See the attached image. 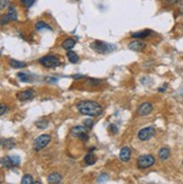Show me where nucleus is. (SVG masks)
I'll list each match as a JSON object with an SVG mask.
<instances>
[{"mask_svg": "<svg viewBox=\"0 0 183 184\" xmlns=\"http://www.w3.org/2000/svg\"><path fill=\"white\" fill-rule=\"evenodd\" d=\"M20 1H22L23 5L25 6V7H27V8H29V7L35 2V0H20Z\"/></svg>", "mask_w": 183, "mask_h": 184, "instance_id": "27", "label": "nucleus"}, {"mask_svg": "<svg viewBox=\"0 0 183 184\" xmlns=\"http://www.w3.org/2000/svg\"><path fill=\"white\" fill-rule=\"evenodd\" d=\"M130 155H132V151H130L128 147H124V148H121L120 153H119V158H120L123 162H128L130 159Z\"/></svg>", "mask_w": 183, "mask_h": 184, "instance_id": "11", "label": "nucleus"}, {"mask_svg": "<svg viewBox=\"0 0 183 184\" xmlns=\"http://www.w3.org/2000/svg\"><path fill=\"white\" fill-rule=\"evenodd\" d=\"M76 109L81 114L90 116V117H98L104 112V108L100 103L92 100H83L80 101L76 104Z\"/></svg>", "mask_w": 183, "mask_h": 184, "instance_id": "1", "label": "nucleus"}, {"mask_svg": "<svg viewBox=\"0 0 183 184\" xmlns=\"http://www.w3.org/2000/svg\"><path fill=\"white\" fill-rule=\"evenodd\" d=\"M47 125H48L47 121H37L36 123V126L40 129H45L46 127H47Z\"/></svg>", "mask_w": 183, "mask_h": 184, "instance_id": "26", "label": "nucleus"}, {"mask_svg": "<svg viewBox=\"0 0 183 184\" xmlns=\"http://www.w3.org/2000/svg\"><path fill=\"white\" fill-rule=\"evenodd\" d=\"M9 3V0H0V9L1 8H6Z\"/></svg>", "mask_w": 183, "mask_h": 184, "instance_id": "30", "label": "nucleus"}, {"mask_svg": "<svg viewBox=\"0 0 183 184\" xmlns=\"http://www.w3.org/2000/svg\"><path fill=\"white\" fill-rule=\"evenodd\" d=\"M66 57H68V60L71 63H78V62H79V56H78V54H76L75 52H73V51H68Z\"/></svg>", "mask_w": 183, "mask_h": 184, "instance_id": "18", "label": "nucleus"}, {"mask_svg": "<svg viewBox=\"0 0 183 184\" xmlns=\"http://www.w3.org/2000/svg\"><path fill=\"white\" fill-rule=\"evenodd\" d=\"M9 65L14 67V69H22V67L26 66V63L25 62L17 61V60H9Z\"/></svg>", "mask_w": 183, "mask_h": 184, "instance_id": "19", "label": "nucleus"}, {"mask_svg": "<svg viewBox=\"0 0 183 184\" xmlns=\"http://www.w3.org/2000/svg\"><path fill=\"white\" fill-rule=\"evenodd\" d=\"M46 81H47V82H56V81H57V79H51V78H47V79H46Z\"/></svg>", "mask_w": 183, "mask_h": 184, "instance_id": "33", "label": "nucleus"}, {"mask_svg": "<svg viewBox=\"0 0 183 184\" xmlns=\"http://www.w3.org/2000/svg\"><path fill=\"white\" fill-rule=\"evenodd\" d=\"M182 164H183V162H182Z\"/></svg>", "mask_w": 183, "mask_h": 184, "instance_id": "38", "label": "nucleus"}, {"mask_svg": "<svg viewBox=\"0 0 183 184\" xmlns=\"http://www.w3.org/2000/svg\"><path fill=\"white\" fill-rule=\"evenodd\" d=\"M90 47L91 50L99 54H107L115 50V46L108 44V43L101 42V41H94V42H92L90 45Z\"/></svg>", "mask_w": 183, "mask_h": 184, "instance_id": "2", "label": "nucleus"}, {"mask_svg": "<svg viewBox=\"0 0 183 184\" xmlns=\"http://www.w3.org/2000/svg\"><path fill=\"white\" fill-rule=\"evenodd\" d=\"M92 151H93V148L91 149V152H89V153H87V155L84 156V163H85V165H93L94 163L97 162V157H96V155L92 153Z\"/></svg>", "mask_w": 183, "mask_h": 184, "instance_id": "13", "label": "nucleus"}, {"mask_svg": "<svg viewBox=\"0 0 183 184\" xmlns=\"http://www.w3.org/2000/svg\"><path fill=\"white\" fill-rule=\"evenodd\" d=\"M92 125H93V121H91V120H85L84 121V126L87 128H91Z\"/></svg>", "mask_w": 183, "mask_h": 184, "instance_id": "31", "label": "nucleus"}, {"mask_svg": "<svg viewBox=\"0 0 183 184\" xmlns=\"http://www.w3.org/2000/svg\"><path fill=\"white\" fill-rule=\"evenodd\" d=\"M51 142V136L47 134L41 135L34 140V149L35 151H41L43 148H45L48 145V143Z\"/></svg>", "mask_w": 183, "mask_h": 184, "instance_id": "5", "label": "nucleus"}, {"mask_svg": "<svg viewBox=\"0 0 183 184\" xmlns=\"http://www.w3.org/2000/svg\"><path fill=\"white\" fill-rule=\"evenodd\" d=\"M154 135H155V129L153 127H145V128L141 129V130L138 131L137 137L139 140L145 142V140H148L152 137H154Z\"/></svg>", "mask_w": 183, "mask_h": 184, "instance_id": "7", "label": "nucleus"}, {"mask_svg": "<svg viewBox=\"0 0 183 184\" xmlns=\"http://www.w3.org/2000/svg\"><path fill=\"white\" fill-rule=\"evenodd\" d=\"M47 181L50 184H60L62 181V176L59 173H52L47 176Z\"/></svg>", "mask_w": 183, "mask_h": 184, "instance_id": "14", "label": "nucleus"}, {"mask_svg": "<svg viewBox=\"0 0 183 184\" xmlns=\"http://www.w3.org/2000/svg\"><path fill=\"white\" fill-rule=\"evenodd\" d=\"M6 16L8 17L9 22H14V20H17V11L14 6H10L8 8V12L6 14Z\"/></svg>", "mask_w": 183, "mask_h": 184, "instance_id": "16", "label": "nucleus"}, {"mask_svg": "<svg viewBox=\"0 0 183 184\" xmlns=\"http://www.w3.org/2000/svg\"><path fill=\"white\" fill-rule=\"evenodd\" d=\"M151 33H152V31H149V29H144V31H136V33H132V38H138L139 41H141V39L147 38V37L151 35Z\"/></svg>", "mask_w": 183, "mask_h": 184, "instance_id": "12", "label": "nucleus"}, {"mask_svg": "<svg viewBox=\"0 0 183 184\" xmlns=\"http://www.w3.org/2000/svg\"><path fill=\"white\" fill-rule=\"evenodd\" d=\"M170 149L167 147H163L161 148L160 152H158V157H160L162 161H165V159H167L170 157Z\"/></svg>", "mask_w": 183, "mask_h": 184, "instance_id": "17", "label": "nucleus"}, {"mask_svg": "<svg viewBox=\"0 0 183 184\" xmlns=\"http://www.w3.org/2000/svg\"><path fill=\"white\" fill-rule=\"evenodd\" d=\"M152 111H153V103L148 102V101L141 103L137 108V114L139 116H147V114H149Z\"/></svg>", "mask_w": 183, "mask_h": 184, "instance_id": "8", "label": "nucleus"}, {"mask_svg": "<svg viewBox=\"0 0 183 184\" xmlns=\"http://www.w3.org/2000/svg\"><path fill=\"white\" fill-rule=\"evenodd\" d=\"M0 56H1V52H0Z\"/></svg>", "mask_w": 183, "mask_h": 184, "instance_id": "36", "label": "nucleus"}, {"mask_svg": "<svg viewBox=\"0 0 183 184\" xmlns=\"http://www.w3.org/2000/svg\"><path fill=\"white\" fill-rule=\"evenodd\" d=\"M35 28H36L37 31H44V29H48V31H52L51 26H48L47 24H45L44 22H38L36 25H35Z\"/></svg>", "mask_w": 183, "mask_h": 184, "instance_id": "21", "label": "nucleus"}, {"mask_svg": "<svg viewBox=\"0 0 183 184\" xmlns=\"http://www.w3.org/2000/svg\"><path fill=\"white\" fill-rule=\"evenodd\" d=\"M154 164H155V158L151 154L142 155V156H139L137 159V166H138V168H142V170L151 167V166H153Z\"/></svg>", "mask_w": 183, "mask_h": 184, "instance_id": "3", "label": "nucleus"}, {"mask_svg": "<svg viewBox=\"0 0 183 184\" xmlns=\"http://www.w3.org/2000/svg\"><path fill=\"white\" fill-rule=\"evenodd\" d=\"M17 76L19 78V80H22L23 82H27L29 80L28 74H27V73H18Z\"/></svg>", "mask_w": 183, "mask_h": 184, "instance_id": "25", "label": "nucleus"}, {"mask_svg": "<svg viewBox=\"0 0 183 184\" xmlns=\"http://www.w3.org/2000/svg\"><path fill=\"white\" fill-rule=\"evenodd\" d=\"M71 134L76 136L79 139L83 140V142H87V140L89 139L87 128H85V127H82V126H75V127H73V128L71 129Z\"/></svg>", "mask_w": 183, "mask_h": 184, "instance_id": "6", "label": "nucleus"}, {"mask_svg": "<svg viewBox=\"0 0 183 184\" xmlns=\"http://www.w3.org/2000/svg\"><path fill=\"white\" fill-rule=\"evenodd\" d=\"M10 158H12V166H18V165L20 164V158L17 155H12V156H10Z\"/></svg>", "mask_w": 183, "mask_h": 184, "instance_id": "23", "label": "nucleus"}, {"mask_svg": "<svg viewBox=\"0 0 183 184\" xmlns=\"http://www.w3.org/2000/svg\"><path fill=\"white\" fill-rule=\"evenodd\" d=\"M7 110H8V107H7L6 104H3V103H1V104H0V116H2L3 114H6Z\"/></svg>", "mask_w": 183, "mask_h": 184, "instance_id": "28", "label": "nucleus"}, {"mask_svg": "<svg viewBox=\"0 0 183 184\" xmlns=\"http://www.w3.org/2000/svg\"><path fill=\"white\" fill-rule=\"evenodd\" d=\"M3 145H5V147L6 148L10 149V148H12L15 146V142L12 139H6L5 142H3Z\"/></svg>", "mask_w": 183, "mask_h": 184, "instance_id": "24", "label": "nucleus"}, {"mask_svg": "<svg viewBox=\"0 0 183 184\" xmlns=\"http://www.w3.org/2000/svg\"><path fill=\"white\" fill-rule=\"evenodd\" d=\"M109 128H110V130L113 131L115 134H116V133H117V131H118V130H117V127H116L115 125H110V126H109Z\"/></svg>", "mask_w": 183, "mask_h": 184, "instance_id": "32", "label": "nucleus"}, {"mask_svg": "<svg viewBox=\"0 0 183 184\" xmlns=\"http://www.w3.org/2000/svg\"><path fill=\"white\" fill-rule=\"evenodd\" d=\"M8 22H9V19L6 15L1 17V19H0V25H6V24H8Z\"/></svg>", "mask_w": 183, "mask_h": 184, "instance_id": "29", "label": "nucleus"}, {"mask_svg": "<svg viewBox=\"0 0 183 184\" xmlns=\"http://www.w3.org/2000/svg\"><path fill=\"white\" fill-rule=\"evenodd\" d=\"M34 180H33V176L29 175V174H26V175L23 176L22 179V184H33Z\"/></svg>", "mask_w": 183, "mask_h": 184, "instance_id": "22", "label": "nucleus"}, {"mask_svg": "<svg viewBox=\"0 0 183 184\" xmlns=\"http://www.w3.org/2000/svg\"><path fill=\"white\" fill-rule=\"evenodd\" d=\"M146 47V44L139 39H136V41H132L128 44V48L132 51H135V52H142L144 51V48Z\"/></svg>", "mask_w": 183, "mask_h": 184, "instance_id": "9", "label": "nucleus"}, {"mask_svg": "<svg viewBox=\"0 0 183 184\" xmlns=\"http://www.w3.org/2000/svg\"><path fill=\"white\" fill-rule=\"evenodd\" d=\"M0 144H1V142H0Z\"/></svg>", "mask_w": 183, "mask_h": 184, "instance_id": "37", "label": "nucleus"}, {"mask_svg": "<svg viewBox=\"0 0 183 184\" xmlns=\"http://www.w3.org/2000/svg\"><path fill=\"white\" fill-rule=\"evenodd\" d=\"M33 184H42V183H41L40 181H35V182H33Z\"/></svg>", "mask_w": 183, "mask_h": 184, "instance_id": "35", "label": "nucleus"}, {"mask_svg": "<svg viewBox=\"0 0 183 184\" xmlns=\"http://www.w3.org/2000/svg\"><path fill=\"white\" fill-rule=\"evenodd\" d=\"M35 95V91L33 89H27V90H24V91L19 92L17 94V98L19 99L20 101H27V100H31V98Z\"/></svg>", "mask_w": 183, "mask_h": 184, "instance_id": "10", "label": "nucleus"}, {"mask_svg": "<svg viewBox=\"0 0 183 184\" xmlns=\"http://www.w3.org/2000/svg\"><path fill=\"white\" fill-rule=\"evenodd\" d=\"M76 41L73 38H66L65 41H63L62 43V47L66 51H71L72 48L74 47V45H75Z\"/></svg>", "mask_w": 183, "mask_h": 184, "instance_id": "15", "label": "nucleus"}, {"mask_svg": "<svg viewBox=\"0 0 183 184\" xmlns=\"http://www.w3.org/2000/svg\"><path fill=\"white\" fill-rule=\"evenodd\" d=\"M40 63L45 67H56L61 65V60L55 55H46L40 59Z\"/></svg>", "mask_w": 183, "mask_h": 184, "instance_id": "4", "label": "nucleus"}, {"mask_svg": "<svg viewBox=\"0 0 183 184\" xmlns=\"http://www.w3.org/2000/svg\"><path fill=\"white\" fill-rule=\"evenodd\" d=\"M0 164L2 165L3 167H12V162L10 156H5L0 159Z\"/></svg>", "mask_w": 183, "mask_h": 184, "instance_id": "20", "label": "nucleus"}, {"mask_svg": "<svg viewBox=\"0 0 183 184\" xmlns=\"http://www.w3.org/2000/svg\"><path fill=\"white\" fill-rule=\"evenodd\" d=\"M72 78L73 79H83L84 78V75H73Z\"/></svg>", "mask_w": 183, "mask_h": 184, "instance_id": "34", "label": "nucleus"}]
</instances>
